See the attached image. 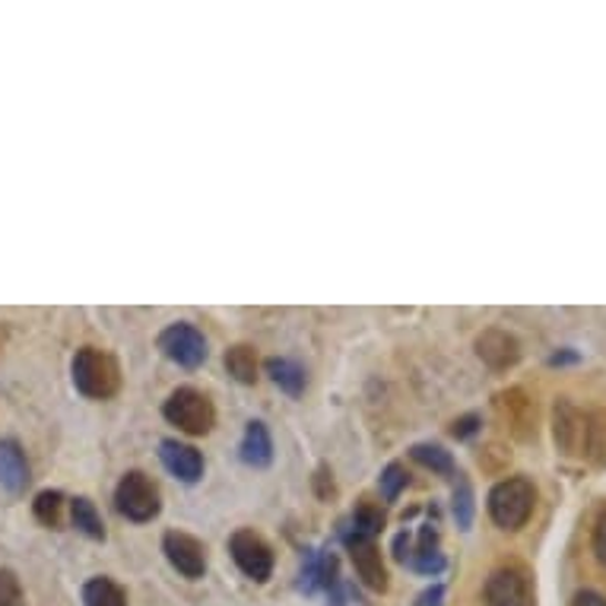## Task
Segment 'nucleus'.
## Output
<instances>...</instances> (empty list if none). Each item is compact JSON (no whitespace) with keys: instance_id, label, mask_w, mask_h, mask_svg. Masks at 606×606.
<instances>
[{"instance_id":"nucleus-1","label":"nucleus","mask_w":606,"mask_h":606,"mask_svg":"<svg viewBox=\"0 0 606 606\" xmlns=\"http://www.w3.org/2000/svg\"><path fill=\"white\" fill-rule=\"evenodd\" d=\"M73 384L76 391L90 400H105L117 391L121 384V372H117V362L109 352L95 350V347H83L73 356Z\"/></svg>"},{"instance_id":"nucleus-2","label":"nucleus","mask_w":606,"mask_h":606,"mask_svg":"<svg viewBox=\"0 0 606 606\" xmlns=\"http://www.w3.org/2000/svg\"><path fill=\"white\" fill-rule=\"evenodd\" d=\"M534 502L536 492L531 480H524V476L502 480V483L490 492L492 521H495L502 531H521V527L527 524V517L534 514Z\"/></svg>"},{"instance_id":"nucleus-3","label":"nucleus","mask_w":606,"mask_h":606,"mask_svg":"<svg viewBox=\"0 0 606 606\" xmlns=\"http://www.w3.org/2000/svg\"><path fill=\"white\" fill-rule=\"evenodd\" d=\"M163 417L172 425H178L185 435H207L216 425V410L213 400L194 388H178L175 394L165 400Z\"/></svg>"},{"instance_id":"nucleus-4","label":"nucleus","mask_w":606,"mask_h":606,"mask_svg":"<svg viewBox=\"0 0 606 606\" xmlns=\"http://www.w3.org/2000/svg\"><path fill=\"white\" fill-rule=\"evenodd\" d=\"M115 509L117 514H124V517L134 521V524L153 521V517L160 514V509H163L156 483H153L146 473H141V470L124 473V480L117 483L115 490Z\"/></svg>"},{"instance_id":"nucleus-5","label":"nucleus","mask_w":606,"mask_h":606,"mask_svg":"<svg viewBox=\"0 0 606 606\" xmlns=\"http://www.w3.org/2000/svg\"><path fill=\"white\" fill-rule=\"evenodd\" d=\"M299 590H305V594H325L327 606H343L347 587H343V578H340V562H337V556L330 549H325V553L308 549L305 553Z\"/></svg>"},{"instance_id":"nucleus-6","label":"nucleus","mask_w":606,"mask_h":606,"mask_svg":"<svg viewBox=\"0 0 606 606\" xmlns=\"http://www.w3.org/2000/svg\"><path fill=\"white\" fill-rule=\"evenodd\" d=\"M160 350H163L165 359H172L182 369H197L207 362V340L197 327L187 325V321L165 327L160 333Z\"/></svg>"},{"instance_id":"nucleus-7","label":"nucleus","mask_w":606,"mask_h":606,"mask_svg":"<svg viewBox=\"0 0 606 606\" xmlns=\"http://www.w3.org/2000/svg\"><path fill=\"white\" fill-rule=\"evenodd\" d=\"M229 553H233L235 565L251 578V582L264 584L274 575V549L270 543L255 531H235L229 540Z\"/></svg>"},{"instance_id":"nucleus-8","label":"nucleus","mask_w":606,"mask_h":606,"mask_svg":"<svg viewBox=\"0 0 606 606\" xmlns=\"http://www.w3.org/2000/svg\"><path fill=\"white\" fill-rule=\"evenodd\" d=\"M486 606H534L531 575L521 565H502L486 582Z\"/></svg>"},{"instance_id":"nucleus-9","label":"nucleus","mask_w":606,"mask_h":606,"mask_svg":"<svg viewBox=\"0 0 606 606\" xmlns=\"http://www.w3.org/2000/svg\"><path fill=\"white\" fill-rule=\"evenodd\" d=\"M163 553L178 575H185L191 582L204 578V572H207V549H204L201 540L182 534V531H168L163 536Z\"/></svg>"},{"instance_id":"nucleus-10","label":"nucleus","mask_w":606,"mask_h":606,"mask_svg":"<svg viewBox=\"0 0 606 606\" xmlns=\"http://www.w3.org/2000/svg\"><path fill=\"white\" fill-rule=\"evenodd\" d=\"M343 543H347V549H350L352 565H356L362 584L378 590V594H384V590H388V568H384V562H381L378 543H374V540H362V536H343Z\"/></svg>"},{"instance_id":"nucleus-11","label":"nucleus","mask_w":606,"mask_h":606,"mask_svg":"<svg viewBox=\"0 0 606 606\" xmlns=\"http://www.w3.org/2000/svg\"><path fill=\"white\" fill-rule=\"evenodd\" d=\"M476 356L490 366L492 372H505V369L517 366V359H521V343H517V337L509 333V330L490 327V330H483V333L476 337Z\"/></svg>"},{"instance_id":"nucleus-12","label":"nucleus","mask_w":606,"mask_h":606,"mask_svg":"<svg viewBox=\"0 0 606 606\" xmlns=\"http://www.w3.org/2000/svg\"><path fill=\"white\" fill-rule=\"evenodd\" d=\"M553 439L562 454H578L584 444V417L578 413V407L559 397L556 407H553Z\"/></svg>"},{"instance_id":"nucleus-13","label":"nucleus","mask_w":606,"mask_h":606,"mask_svg":"<svg viewBox=\"0 0 606 606\" xmlns=\"http://www.w3.org/2000/svg\"><path fill=\"white\" fill-rule=\"evenodd\" d=\"M160 458H163L165 470L172 476H178L182 483H197L204 476V458L197 448H191L185 442H175V439H165L160 444Z\"/></svg>"},{"instance_id":"nucleus-14","label":"nucleus","mask_w":606,"mask_h":606,"mask_svg":"<svg viewBox=\"0 0 606 606\" xmlns=\"http://www.w3.org/2000/svg\"><path fill=\"white\" fill-rule=\"evenodd\" d=\"M407 565L417 568L420 575H439L444 568V556L439 549V531L435 524H422L417 543L410 540V553H407Z\"/></svg>"},{"instance_id":"nucleus-15","label":"nucleus","mask_w":606,"mask_h":606,"mask_svg":"<svg viewBox=\"0 0 606 606\" xmlns=\"http://www.w3.org/2000/svg\"><path fill=\"white\" fill-rule=\"evenodd\" d=\"M495 410L502 422H509L517 439H531L534 435V403L524 397V391H505L495 397Z\"/></svg>"},{"instance_id":"nucleus-16","label":"nucleus","mask_w":606,"mask_h":606,"mask_svg":"<svg viewBox=\"0 0 606 606\" xmlns=\"http://www.w3.org/2000/svg\"><path fill=\"white\" fill-rule=\"evenodd\" d=\"M29 461H25V451L13 439H3L0 442V486L13 495H20L29 486Z\"/></svg>"},{"instance_id":"nucleus-17","label":"nucleus","mask_w":606,"mask_h":606,"mask_svg":"<svg viewBox=\"0 0 606 606\" xmlns=\"http://www.w3.org/2000/svg\"><path fill=\"white\" fill-rule=\"evenodd\" d=\"M384 524H388L384 512H381L374 502L362 499V502L356 505V512L350 514V521L343 524L340 536H362V540H374V536L384 531Z\"/></svg>"},{"instance_id":"nucleus-18","label":"nucleus","mask_w":606,"mask_h":606,"mask_svg":"<svg viewBox=\"0 0 606 606\" xmlns=\"http://www.w3.org/2000/svg\"><path fill=\"white\" fill-rule=\"evenodd\" d=\"M242 461L248 466H267L274 461V442L264 422H248L245 439H242Z\"/></svg>"},{"instance_id":"nucleus-19","label":"nucleus","mask_w":606,"mask_h":606,"mask_svg":"<svg viewBox=\"0 0 606 606\" xmlns=\"http://www.w3.org/2000/svg\"><path fill=\"white\" fill-rule=\"evenodd\" d=\"M582 451L587 461L597 466H606V410H590L584 417V444Z\"/></svg>"},{"instance_id":"nucleus-20","label":"nucleus","mask_w":606,"mask_h":606,"mask_svg":"<svg viewBox=\"0 0 606 606\" xmlns=\"http://www.w3.org/2000/svg\"><path fill=\"white\" fill-rule=\"evenodd\" d=\"M267 374L289 397H299L305 391V384H308L305 369L299 362H292V359H267Z\"/></svg>"},{"instance_id":"nucleus-21","label":"nucleus","mask_w":606,"mask_h":606,"mask_svg":"<svg viewBox=\"0 0 606 606\" xmlns=\"http://www.w3.org/2000/svg\"><path fill=\"white\" fill-rule=\"evenodd\" d=\"M71 517H73V527L80 531L83 536H90V540H105V524H102V514L95 512V505L86 499V495H80V499H73L71 502Z\"/></svg>"},{"instance_id":"nucleus-22","label":"nucleus","mask_w":606,"mask_h":606,"mask_svg":"<svg viewBox=\"0 0 606 606\" xmlns=\"http://www.w3.org/2000/svg\"><path fill=\"white\" fill-rule=\"evenodd\" d=\"M226 372L233 374L238 384H255L257 381V352L248 343H235L226 352Z\"/></svg>"},{"instance_id":"nucleus-23","label":"nucleus","mask_w":606,"mask_h":606,"mask_svg":"<svg viewBox=\"0 0 606 606\" xmlns=\"http://www.w3.org/2000/svg\"><path fill=\"white\" fill-rule=\"evenodd\" d=\"M83 606H127V594L112 578H93L83 587Z\"/></svg>"},{"instance_id":"nucleus-24","label":"nucleus","mask_w":606,"mask_h":606,"mask_svg":"<svg viewBox=\"0 0 606 606\" xmlns=\"http://www.w3.org/2000/svg\"><path fill=\"white\" fill-rule=\"evenodd\" d=\"M410 458L432 473H454V458H451V451H444L442 444H413Z\"/></svg>"},{"instance_id":"nucleus-25","label":"nucleus","mask_w":606,"mask_h":606,"mask_svg":"<svg viewBox=\"0 0 606 606\" xmlns=\"http://www.w3.org/2000/svg\"><path fill=\"white\" fill-rule=\"evenodd\" d=\"M61 512H64V495L58 490H45L35 495L32 514L45 524V527H61Z\"/></svg>"},{"instance_id":"nucleus-26","label":"nucleus","mask_w":606,"mask_h":606,"mask_svg":"<svg viewBox=\"0 0 606 606\" xmlns=\"http://www.w3.org/2000/svg\"><path fill=\"white\" fill-rule=\"evenodd\" d=\"M454 517H458V527H470L473 524V490H470V480L464 473H458V486H454Z\"/></svg>"},{"instance_id":"nucleus-27","label":"nucleus","mask_w":606,"mask_h":606,"mask_svg":"<svg viewBox=\"0 0 606 606\" xmlns=\"http://www.w3.org/2000/svg\"><path fill=\"white\" fill-rule=\"evenodd\" d=\"M407 483H410V473H407V466L403 464H388L381 470V495L388 499V502H394L400 492L407 490Z\"/></svg>"},{"instance_id":"nucleus-28","label":"nucleus","mask_w":606,"mask_h":606,"mask_svg":"<svg viewBox=\"0 0 606 606\" xmlns=\"http://www.w3.org/2000/svg\"><path fill=\"white\" fill-rule=\"evenodd\" d=\"M0 606H25L23 584L13 568H0Z\"/></svg>"},{"instance_id":"nucleus-29","label":"nucleus","mask_w":606,"mask_h":606,"mask_svg":"<svg viewBox=\"0 0 606 606\" xmlns=\"http://www.w3.org/2000/svg\"><path fill=\"white\" fill-rule=\"evenodd\" d=\"M480 425H483V420H480L476 413H466V417H461V420L451 422V435L464 442V439H473V435L480 432Z\"/></svg>"},{"instance_id":"nucleus-30","label":"nucleus","mask_w":606,"mask_h":606,"mask_svg":"<svg viewBox=\"0 0 606 606\" xmlns=\"http://www.w3.org/2000/svg\"><path fill=\"white\" fill-rule=\"evenodd\" d=\"M315 492H318V499H325V502H330V499L337 495L333 476H330L327 466H318V473H315Z\"/></svg>"},{"instance_id":"nucleus-31","label":"nucleus","mask_w":606,"mask_h":606,"mask_svg":"<svg viewBox=\"0 0 606 606\" xmlns=\"http://www.w3.org/2000/svg\"><path fill=\"white\" fill-rule=\"evenodd\" d=\"M594 553L606 565V512H600L597 524H594Z\"/></svg>"},{"instance_id":"nucleus-32","label":"nucleus","mask_w":606,"mask_h":606,"mask_svg":"<svg viewBox=\"0 0 606 606\" xmlns=\"http://www.w3.org/2000/svg\"><path fill=\"white\" fill-rule=\"evenodd\" d=\"M417 606H444V587L442 584H432L429 590H422L420 604Z\"/></svg>"},{"instance_id":"nucleus-33","label":"nucleus","mask_w":606,"mask_h":606,"mask_svg":"<svg viewBox=\"0 0 606 606\" xmlns=\"http://www.w3.org/2000/svg\"><path fill=\"white\" fill-rule=\"evenodd\" d=\"M572 606H606V597H600L597 590H582V594H575Z\"/></svg>"},{"instance_id":"nucleus-34","label":"nucleus","mask_w":606,"mask_h":606,"mask_svg":"<svg viewBox=\"0 0 606 606\" xmlns=\"http://www.w3.org/2000/svg\"><path fill=\"white\" fill-rule=\"evenodd\" d=\"M572 362H578V352H556V356H549V366H572Z\"/></svg>"}]
</instances>
